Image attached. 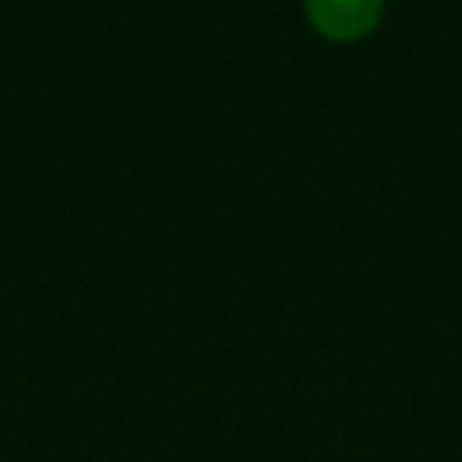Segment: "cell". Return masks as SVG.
<instances>
[{"label":"cell","mask_w":462,"mask_h":462,"mask_svg":"<svg viewBox=\"0 0 462 462\" xmlns=\"http://www.w3.org/2000/svg\"><path fill=\"white\" fill-rule=\"evenodd\" d=\"M386 0H304L308 23L336 45L361 42L380 26Z\"/></svg>","instance_id":"6da1fadb"}]
</instances>
